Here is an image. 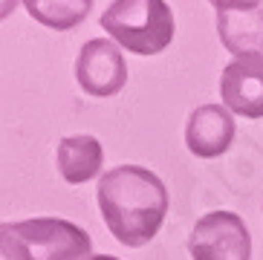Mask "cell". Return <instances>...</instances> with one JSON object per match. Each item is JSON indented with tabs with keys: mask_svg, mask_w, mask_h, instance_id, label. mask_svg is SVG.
Here are the masks:
<instances>
[{
	"mask_svg": "<svg viewBox=\"0 0 263 260\" xmlns=\"http://www.w3.org/2000/svg\"><path fill=\"white\" fill-rule=\"evenodd\" d=\"M99 211L110 234L127 249H142L168 217V188L151 168L119 165L99 179Z\"/></svg>",
	"mask_w": 263,
	"mask_h": 260,
	"instance_id": "1",
	"label": "cell"
},
{
	"mask_svg": "<svg viewBox=\"0 0 263 260\" xmlns=\"http://www.w3.org/2000/svg\"><path fill=\"white\" fill-rule=\"evenodd\" d=\"M90 246V234L70 220L38 217L0 226V260H84Z\"/></svg>",
	"mask_w": 263,
	"mask_h": 260,
	"instance_id": "2",
	"label": "cell"
},
{
	"mask_svg": "<svg viewBox=\"0 0 263 260\" xmlns=\"http://www.w3.org/2000/svg\"><path fill=\"white\" fill-rule=\"evenodd\" d=\"M101 26L133 55H159L177 32L174 12L165 0H113L101 15Z\"/></svg>",
	"mask_w": 263,
	"mask_h": 260,
	"instance_id": "3",
	"label": "cell"
},
{
	"mask_svg": "<svg viewBox=\"0 0 263 260\" xmlns=\"http://www.w3.org/2000/svg\"><path fill=\"white\" fill-rule=\"evenodd\" d=\"M191 260H252V234L234 211L202 214L188 237Z\"/></svg>",
	"mask_w": 263,
	"mask_h": 260,
	"instance_id": "4",
	"label": "cell"
},
{
	"mask_svg": "<svg viewBox=\"0 0 263 260\" xmlns=\"http://www.w3.org/2000/svg\"><path fill=\"white\" fill-rule=\"evenodd\" d=\"M76 81L93 99H110L127 84V64L113 41L93 38L76 58Z\"/></svg>",
	"mask_w": 263,
	"mask_h": 260,
	"instance_id": "5",
	"label": "cell"
},
{
	"mask_svg": "<svg viewBox=\"0 0 263 260\" xmlns=\"http://www.w3.org/2000/svg\"><path fill=\"white\" fill-rule=\"evenodd\" d=\"M223 107L243 119H263V52L237 55L220 72Z\"/></svg>",
	"mask_w": 263,
	"mask_h": 260,
	"instance_id": "6",
	"label": "cell"
},
{
	"mask_svg": "<svg viewBox=\"0 0 263 260\" xmlns=\"http://www.w3.org/2000/svg\"><path fill=\"white\" fill-rule=\"evenodd\" d=\"M234 119L229 107L220 104H202L188 116L185 124V145L194 156L200 159H214L220 153H226L234 142Z\"/></svg>",
	"mask_w": 263,
	"mask_h": 260,
	"instance_id": "7",
	"label": "cell"
},
{
	"mask_svg": "<svg viewBox=\"0 0 263 260\" xmlns=\"http://www.w3.org/2000/svg\"><path fill=\"white\" fill-rule=\"evenodd\" d=\"M55 162H58V171H61L64 182L70 185H81L96 179L104 165V147L96 136H67L58 142V151H55Z\"/></svg>",
	"mask_w": 263,
	"mask_h": 260,
	"instance_id": "8",
	"label": "cell"
},
{
	"mask_svg": "<svg viewBox=\"0 0 263 260\" xmlns=\"http://www.w3.org/2000/svg\"><path fill=\"white\" fill-rule=\"evenodd\" d=\"M217 32L229 52L249 55L263 49V6L252 12H220L217 15Z\"/></svg>",
	"mask_w": 263,
	"mask_h": 260,
	"instance_id": "9",
	"label": "cell"
},
{
	"mask_svg": "<svg viewBox=\"0 0 263 260\" xmlns=\"http://www.w3.org/2000/svg\"><path fill=\"white\" fill-rule=\"evenodd\" d=\"M29 12V17L47 26V29H76L87 21L90 9H93V0H21Z\"/></svg>",
	"mask_w": 263,
	"mask_h": 260,
	"instance_id": "10",
	"label": "cell"
},
{
	"mask_svg": "<svg viewBox=\"0 0 263 260\" xmlns=\"http://www.w3.org/2000/svg\"><path fill=\"white\" fill-rule=\"evenodd\" d=\"M211 6L220 12H252V9H260L263 0H209Z\"/></svg>",
	"mask_w": 263,
	"mask_h": 260,
	"instance_id": "11",
	"label": "cell"
},
{
	"mask_svg": "<svg viewBox=\"0 0 263 260\" xmlns=\"http://www.w3.org/2000/svg\"><path fill=\"white\" fill-rule=\"evenodd\" d=\"M84 260H119V257H113V254H90Z\"/></svg>",
	"mask_w": 263,
	"mask_h": 260,
	"instance_id": "12",
	"label": "cell"
}]
</instances>
